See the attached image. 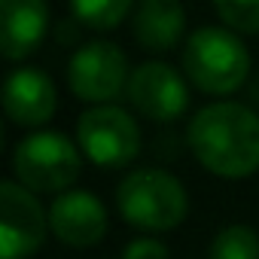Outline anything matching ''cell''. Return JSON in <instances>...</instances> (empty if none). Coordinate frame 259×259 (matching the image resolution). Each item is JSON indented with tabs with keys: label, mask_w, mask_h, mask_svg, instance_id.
Returning <instances> with one entry per match:
<instances>
[{
	"label": "cell",
	"mask_w": 259,
	"mask_h": 259,
	"mask_svg": "<svg viewBox=\"0 0 259 259\" xmlns=\"http://www.w3.org/2000/svg\"><path fill=\"white\" fill-rule=\"evenodd\" d=\"M250 98L259 104V73H256V76H253V82H250Z\"/></svg>",
	"instance_id": "obj_17"
},
{
	"label": "cell",
	"mask_w": 259,
	"mask_h": 259,
	"mask_svg": "<svg viewBox=\"0 0 259 259\" xmlns=\"http://www.w3.org/2000/svg\"><path fill=\"white\" fill-rule=\"evenodd\" d=\"M79 150L58 132H37L25 138L13 153L19 183L34 192H64L79 177Z\"/></svg>",
	"instance_id": "obj_5"
},
{
	"label": "cell",
	"mask_w": 259,
	"mask_h": 259,
	"mask_svg": "<svg viewBox=\"0 0 259 259\" xmlns=\"http://www.w3.org/2000/svg\"><path fill=\"white\" fill-rule=\"evenodd\" d=\"M55 82L40 67H19L4 82V110L22 128H40L55 116Z\"/></svg>",
	"instance_id": "obj_10"
},
{
	"label": "cell",
	"mask_w": 259,
	"mask_h": 259,
	"mask_svg": "<svg viewBox=\"0 0 259 259\" xmlns=\"http://www.w3.org/2000/svg\"><path fill=\"white\" fill-rule=\"evenodd\" d=\"M132 4L135 0H70V10L79 25L95 31H113L132 13Z\"/></svg>",
	"instance_id": "obj_13"
},
{
	"label": "cell",
	"mask_w": 259,
	"mask_h": 259,
	"mask_svg": "<svg viewBox=\"0 0 259 259\" xmlns=\"http://www.w3.org/2000/svg\"><path fill=\"white\" fill-rule=\"evenodd\" d=\"M122 259H171V253L159 238H135L122 250Z\"/></svg>",
	"instance_id": "obj_16"
},
{
	"label": "cell",
	"mask_w": 259,
	"mask_h": 259,
	"mask_svg": "<svg viewBox=\"0 0 259 259\" xmlns=\"http://www.w3.org/2000/svg\"><path fill=\"white\" fill-rule=\"evenodd\" d=\"M128 101L141 116L153 122H171L186 113L189 85L171 64L144 61L128 76Z\"/></svg>",
	"instance_id": "obj_8"
},
{
	"label": "cell",
	"mask_w": 259,
	"mask_h": 259,
	"mask_svg": "<svg viewBox=\"0 0 259 259\" xmlns=\"http://www.w3.org/2000/svg\"><path fill=\"white\" fill-rule=\"evenodd\" d=\"M119 213L144 232H168L186 220L189 198L183 183L162 168L132 171L116 189Z\"/></svg>",
	"instance_id": "obj_3"
},
{
	"label": "cell",
	"mask_w": 259,
	"mask_h": 259,
	"mask_svg": "<svg viewBox=\"0 0 259 259\" xmlns=\"http://www.w3.org/2000/svg\"><path fill=\"white\" fill-rule=\"evenodd\" d=\"M210 259H259V235L241 223L226 226L210 244Z\"/></svg>",
	"instance_id": "obj_14"
},
{
	"label": "cell",
	"mask_w": 259,
	"mask_h": 259,
	"mask_svg": "<svg viewBox=\"0 0 259 259\" xmlns=\"http://www.w3.org/2000/svg\"><path fill=\"white\" fill-rule=\"evenodd\" d=\"M76 144L98 168H122L141 153V128L116 104H95L76 122Z\"/></svg>",
	"instance_id": "obj_4"
},
{
	"label": "cell",
	"mask_w": 259,
	"mask_h": 259,
	"mask_svg": "<svg viewBox=\"0 0 259 259\" xmlns=\"http://www.w3.org/2000/svg\"><path fill=\"white\" fill-rule=\"evenodd\" d=\"M49 31L46 0H0V49L7 61L31 55Z\"/></svg>",
	"instance_id": "obj_11"
},
{
	"label": "cell",
	"mask_w": 259,
	"mask_h": 259,
	"mask_svg": "<svg viewBox=\"0 0 259 259\" xmlns=\"http://www.w3.org/2000/svg\"><path fill=\"white\" fill-rule=\"evenodd\" d=\"M186 141L195 159L223 180H244L259 171V116L238 101H217L201 107Z\"/></svg>",
	"instance_id": "obj_1"
},
{
	"label": "cell",
	"mask_w": 259,
	"mask_h": 259,
	"mask_svg": "<svg viewBox=\"0 0 259 259\" xmlns=\"http://www.w3.org/2000/svg\"><path fill=\"white\" fill-rule=\"evenodd\" d=\"M183 70L204 95H232L250 79V55L232 28H198L183 46Z\"/></svg>",
	"instance_id": "obj_2"
},
{
	"label": "cell",
	"mask_w": 259,
	"mask_h": 259,
	"mask_svg": "<svg viewBox=\"0 0 259 259\" xmlns=\"http://www.w3.org/2000/svg\"><path fill=\"white\" fill-rule=\"evenodd\" d=\"M49 232V217L34 195L19 180L0 183V259H28L40 250Z\"/></svg>",
	"instance_id": "obj_6"
},
{
	"label": "cell",
	"mask_w": 259,
	"mask_h": 259,
	"mask_svg": "<svg viewBox=\"0 0 259 259\" xmlns=\"http://www.w3.org/2000/svg\"><path fill=\"white\" fill-rule=\"evenodd\" d=\"M132 31L147 52L162 55L180 43L186 31V13L180 7V0H141L135 10Z\"/></svg>",
	"instance_id": "obj_12"
},
{
	"label": "cell",
	"mask_w": 259,
	"mask_h": 259,
	"mask_svg": "<svg viewBox=\"0 0 259 259\" xmlns=\"http://www.w3.org/2000/svg\"><path fill=\"white\" fill-rule=\"evenodd\" d=\"M213 10L235 34H259V0H213Z\"/></svg>",
	"instance_id": "obj_15"
},
{
	"label": "cell",
	"mask_w": 259,
	"mask_h": 259,
	"mask_svg": "<svg viewBox=\"0 0 259 259\" xmlns=\"http://www.w3.org/2000/svg\"><path fill=\"white\" fill-rule=\"evenodd\" d=\"M128 58L119 46L107 40L85 43L73 52L67 64L70 89L85 104H110L122 89H128Z\"/></svg>",
	"instance_id": "obj_7"
},
{
	"label": "cell",
	"mask_w": 259,
	"mask_h": 259,
	"mask_svg": "<svg viewBox=\"0 0 259 259\" xmlns=\"http://www.w3.org/2000/svg\"><path fill=\"white\" fill-rule=\"evenodd\" d=\"M49 229L67 247H95L107 235V207L85 189H64L49 207Z\"/></svg>",
	"instance_id": "obj_9"
}]
</instances>
